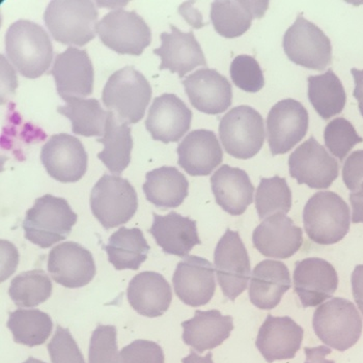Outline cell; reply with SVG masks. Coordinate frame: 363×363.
<instances>
[{
  "mask_svg": "<svg viewBox=\"0 0 363 363\" xmlns=\"http://www.w3.org/2000/svg\"><path fill=\"white\" fill-rule=\"evenodd\" d=\"M6 52L17 71L30 79L46 73L55 55L48 33L29 20H18L9 28Z\"/></svg>",
  "mask_w": 363,
  "mask_h": 363,
  "instance_id": "1",
  "label": "cell"
},
{
  "mask_svg": "<svg viewBox=\"0 0 363 363\" xmlns=\"http://www.w3.org/2000/svg\"><path fill=\"white\" fill-rule=\"evenodd\" d=\"M98 10L89 0H53L44 13V21L56 42L84 46L97 35Z\"/></svg>",
  "mask_w": 363,
  "mask_h": 363,
  "instance_id": "2",
  "label": "cell"
},
{
  "mask_svg": "<svg viewBox=\"0 0 363 363\" xmlns=\"http://www.w3.org/2000/svg\"><path fill=\"white\" fill-rule=\"evenodd\" d=\"M76 223L77 214L66 199L46 194L35 199L22 226L26 239L41 248H49L70 236Z\"/></svg>",
  "mask_w": 363,
  "mask_h": 363,
  "instance_id": "3",
  "label": "cell"
},
{
  "mask_svg": "<svg viewBox=\"0 0 363 363\" xmlns=\"http://www.w3.org/2000/svg\"><path fill=\"white\" fill-rule=\"evenodd\" d=\"M152 86L134 67H125L109 77L102 93L103 104L118 121L136 124L143 120L152 99Z\"/></svg>",
  "mask_w": 363,
  "mask_h": 363,
  "instance_id": "4",
  "label": "cell"
},
{
  "mask_svg": "<svg viewBox=\"0 0 363 363\" xmlns=\"http://www.w3.org/2000/svg\"><path fill=\"white\" fill-rule=\"evenodd\" d=\"M303 223L311 241L331 245L344 239L351 224L349 206L333 191H320L304 207Z\"/></svg>",
  "mask_w": 363,
  "mask_h": 363,
  "instance_id": "5",
  "label": "cell"
},
{
  "mask_svg": "<svg viewBox=\"0 0 363 363\" xmlns=\"http://www.w3.org/2000/svg\"><path fill=\"white\" fill-rule=\"evenodd\" d=\"M313 327L325 345L345 352L359 340L362 320L351 301L337 297L318 308L313 313Z\"/></svg>",
  "mask_w": 363,
  "mask_h": 363,
  "instance_id": "6",
  "label": "cell"
},
{
  "mask_svg": "<svg viewBox=\"0 0 363 363\" xmlns=\"http://www.w3.org/2000/svg\"><path fill=\"white\" fill-rule=\"evenodd\" d=\"M91 208L103 228H118L135 215L138 194L126 179L104 174L91 190Z\"/></svg>",
  "mask_w": 363,
  "mask_h": 363,
  "instance_id": "7",
  "label": "cell"
},
{
  "mask_svg": "<svg viewBox=\"0 0 363 363\" xmlns=\"http://www.w3.org/2000/svg\"><path fill=\"white\" fill-rule=\"evenodd\" d=\"M219 136L226 153L250 159L261 151L266 131L263 116L247 105L233 108L221 118Z\"/></svg>",
  "mask_w": 363,
  "mask_h": 363,
  "instance_id": "8",
  "label": "cell"
},
{
  "mask_svg": "<svg viewBox=\"0 0 363 363\" xmlns=\"http://www.w3.org/2000/svg\"><path fill=\"white\" fill-rule=\"evenodd\" d=\"M282 45L291 62L311 70L324 71L333 60L330 40L302 14L284 33Z\"/></svg>",
  "mask_w": 363,
  "mask_h": 363,
  "instance_id": "9",
  "label": "cell"
},
{
  "mask_svg": "<svg viewBox=\"0 0 363 363\" xmlns=\"http://www.w3.org/2000/svg\"><path fill=\"white\" fill-rule=\"evenodd\" d=\"M97 33L118 55H140L152 42L151 28L135 11H112L98 22Z\"/></svg>",
  "mask_w": 363,
  "mask_h": 363,
  "instance_id": "10",
  "label": "cell"
},
{
  "mask_svg": "<svg viewBox=\"0 0 363 363\" xmlns=\"http://www.w3.org/2000/svg\"><path fill=\"white\" fill-rule=\"evenodd\" d=\"M217 279L223 295L234 301L247 288L250 259L239 233L228 228L214 252Z\"/></svg>",
  "mask_w": 363,
  "mask_h": 363,
  "instance_id": "11",
  "label": "cell"
},
{
  "mask_svg": "<svg viewBox=\"0 0 363 363\" xmlns=\"http://www.w3.org/2000/svg\"><path fill=\"white\" fill-rule=\"evenodd\" d=\"M290 176L311 189H328L337 179L340 165L313 136L299 145L289 158Z\"/></svg>",
  "mask_w": 363,
  "mask_h": 363,
  "instance_id": "12",
  "label": "cell"
},
{
  "mask_svg": "<svg viewBox=\"0 0 363 363\" xmlns=\"http://www.w3.org/2000/svg\"><path fill=\"white\" fill-rule=\"evenodd\" d=\"M308 112L299 101L284 99L269 112L267 131L271 154H286L304 138L308 130Z\"/></svg>",
  "mask_w": 363,
  "mask_h": 363,
  "instance_id": "13",
  "label": "cell"
},
{
  "mask_svg": "<svg viewBox=\"0 0 363 363\" xmlns=\"http://www.w3.org/2000/svg\"><path fill=\"white\" fill-rule=\"evenodd\" d=\"M87 157L82 141L70 134L51 136L42 147L41 161L51 178L60 183L82 180L87 170Z\"/></svg>",
  "mask_w": 363,
  "mask_h": 363,
  "instance_id": "14",
  "label": "cell"
},
{
  "mask_svg": "<svg viewBox=\"0 0 363 363\" xmlns=\"http://www.w3.org/2000/svg\"><path fill=\"white\" fill-rule=\"evenodd\" d=\"M48 74L55 77L58 95L66 102L93 94L94 67L86 50L69 47L58 53Z\"/></svg>",
  "mask_w": 363,
  "mask_h": 363,
  "instance_id": "15",
  "label": "cell"
},
{
  "mask_svg": "<svg viewBox=\"0 0 363 363\" xmlns=\"http://www.w3.org/2000/svg\"><path fill=\"white\" fill-rule=\"evenodd\" d=\"M47 267L53 280L65 288H82L96 275L93 255L76 242H64L51 250Z\"/></svg>",
  "mask_w": 363,
  "mask_h": 363,
  "instance_id": "16",
  "label": "cell"
},
{
  "mask_svg": "<svg viewBox=\"0 0 363 363\" xmlns=\"http://www.w3.org/2000/svg\"><path fill=\"white\" fill-rule=\"evenodd\" d=\"M174 292L186 306L191 308L209 303L215 290V269L203 257L189 255L180 262L172 277Z\"/></svg>",
  "mask_w": 363,
  "mask_h": 363,
  "instance_id": "17",
  "label": "cell"
},
{
  "mask_svg": "<svg viewBox=\"0 0 363 363\" xmlns=\"http://www.w3.org/2000/svg\"><path fill=\"white\" fill-rule=\"evenodd\" d=\"M335 267L319 257L297 262L294 270V289L303 308H315L333 297L337 290Z\"/></svg>",
  "mask_w": 363,
  "mask_h": 363,
  "instance_id": "18",
  "label": "cell"
},
{
  "mask_svg": "<svg viewBox=\"0 0 363 363\" xmlns=\"http://www.w3.org/2000/svg\"><path fill=\"white\" fill-rule=\"evenodd\" d=\"M192 111L174 94H163L150 107L145 128L155 140L178 143L191 127Z\"/></svg>",
  "mask_w": 363,
  "mask_h": 363,
  "instance_id": "19",
  "label": "cell"
},
{
  "mask_svg": "<svg viewBox=\"0 0 363 363\" xmlns=\"http://www.w3.org/2000/svg\"><path fill=\"white\" fill-rule=\"evenodd\" d=\"M252 241L255 247L267 257L289 259L302 247L303 233L290 217L275 214L255 228Z\"/></svg>",
  "mask_w": 363,
  "mask_h": 363,
  "instance_id": "20",
  "label": "cell"
},
{
  "mask_svg": "<svg viewBox=\"0 0 363 363\" xmlns=\"http://www.w3.org/2000/svg\"><path fill=\"white\" fill-rule=\"evenodd\" d=\"M183 85L192 106L203 113L220 114L232 105V84L216 70H197L184 80Z\"/></svg>",
  "mask_w": 363,
  "mask_h": 363,
  "instance_id": "21",
  "label": "cell"
},
{
  "mask_svg": "<svg viewBox=\"0 0 363 363\" xmlns=\"http://www.w3.org/2000/svg\"><path fill=\"white\" fill-rule=\"evenodd\" d=\"M304 330L290 317L268 315L257 335L255 346L267 362L295 357L301 347Z\"/></svg>",
  "mask_w": 363,
  "mask_h": 363,
  "instance_id": "22",
  "label": "cell"
},
{
  "mask_svg": "<svg viewBox=\"0 0 363 363\" xmlns=\"http://www.w3.org/2000/svg\"><path fill=\"white\" fill-rule=\"evenodd\" d=\"M172 33H161V46L154 49L155 55L161 58L159 70H169L183 78L199 66H207L201 45L194 31L183 33L176 26H170Z\"/></svg>",
  "mask_w": 363,
  "mask_h": 363,
  "instance_id": "23",
  "label": "cell"
},
{
  "mask_svg": "<svg viewBox=\"0 0 363 363\" xmlns=\"http://www.w3.org/2000/svg\"><path fill=\"white\" fill-rule=\"evenodd\" d=\"M178 164L192 177H205L223 163V152L216 134L210 130H194L179 145Z\"/></svg>",
  "mask_w": 363,
  "mask_h": 363,
  "instance_id": "24",
  "label": "cell"
},
{
  "mask_svg": "<svg viewBox=\"0 0 363 363\" xmlns=\"http://www.w3.org/2000/svg\"><path fill=\"white\" fill-rule=\"evenodd\" d=\"M153 216L149 233L167 255L185 257L194 246L201 244L196 220L176 212H170L165 216L154 213Z\"/></svg>",
  "mask_w": 363,
  "mask_h": 363,
  "instance_id": "25",
  "label": "cell"
},
{
  "mask_svg": "<svg viewBox=\"0 0 363 363\" xmlns=\"http://www.w3.org/2000/svg\"><path fill=\"white\" fill-rule=\"evenodd\" d=\"M127 296L131 308L147 318L161 317L169 308L172 300L167 280L153 271L135 275L128 286Z\"/></svg>",
  "mask_w": 363,
  "mask_h": 363,
  "instance_id": "26",
  "label": "cell"
},
{
  "mask_svg": "<svg viewBox=\"0 0 363 363\" xmlns=\"http://www.w3.org/2000/svg\"><path fill=\"white\" fill-rule=\"evenodd\" d=\"M215 201L228 214H243L253 201V187L245 170L224 164L211 177Z\"/></svg>",
  "mask_w": 363,
  "mask_h": 363,
  "instance_id": "27",
  "label": "cell"
},
{
  "mask_svg": "<svg viewBox=\"0 0 363 363\" xmlns=\"http://www.w3.org/2000/svg\"><path fill=\"white\" fill-rule=\"evenodd\" d=\"M268 6L269 1L217 0L211 6V21L219 35L234 39L250 28L253 19L263 17Z\"/></svg>",
  "mask_w": 363,
  "mask_h": 363,
  "instance_id": "28",
  "label": "cell"
},
{
  "mask_svg": "<svg viewBox=\"0 0 363 363\" xmlns=\"http://www.w3.org/2000/svg\"><path fill=\"white\" fill-rule=\"evenodd\" d=\"M291 288L288 267L279 261L266 259L253 269L250 286V299L259 309L277 308L282 296Z\"/></svg>",
  "mask_w": 363,
  "mask_h": 363,
  "instance_id": "29",
  "label": "cell"
},
{
  "mask_svg": "<svg viewBox=\"0 0 363 363\" xmlns=\"http://www.w3.org/2000/svg\"><path fill=\"white\" fill-rule=\"evenodd\" d=\"M182 327L184 342L199 353H203L220 346L230 337L234 322L230 315H223L216 309L196 311L191 320L182 323Z\"/></svg>",
  "mask_w": 363,
  "mask_h": 363,
  "instance_id": "30",
  "label": "cell"
},
{
  "mask_svg": "<svg viewBox=\"0 0 363 363\" xmlns=\"http://www.w3.org/2000/svg\"><path fill=\"white\" fill-rule=\"evenodd\" d=\"M143 189L147 201L161 210L178 208L188 196L189 182L172 167L156 168L147 172Z\"/></svg>",
  "mask_w": 363,
  "mask_h": 363,
  "instance_id": "31",
  "label": "cell"
},
{
  "mask_svg": "<svg viewBox=\"0 0 363 363\" xmlns=\"http://www.w3.org/2000/svg\"><path fill=\"white\" fill-rule=\"evenodd\" d=\"M97 141L104 145L98 158L112 174H122L131 162L133 140L129 125L118 121L113 112L109 111L104 135Z\"/></svg>",
  "mask_w": 363,
  "mask_h": 363,
  "instance_id": "32",
  "label": "cell"
},
{
  "mask_svg": "<svg viewBox=\"0 0 363 363\" xmlns=\"http://www.w3.org/2000/svg\"><path fill=\"white\" fill-rule=\"evenodd\" d=\"M150 247L140 228H121L109 238L105 252L116 270H138L147 259Z\"/></svg>",
  "mask_w": 363,
  "mask_h": 363,
  "instance_id": "33",
  "label": "cell"
},
{
  "mask_svg": "<svg viewBox=\"0 0 363 363\" xmlns=\"http://www.w3.org/2000/svg\"><path fill=\"white\" fill-rule=\"evenodd\" d=\"M308 100L324 120L344 111L347 95L344 85L335 72L329 69L322 75L309 76Z\"/></svg>",
  "mask_w": 363,
  "mask_h": 363,
  "instance_id": "34",
  "label": "cell"
},
{
  "mask_svg": "<svg viewBox=\"0 0 363 363\" xmlns=\"http://www.w3.org/2000/svg\"><path fill=\"white\" fill-rule=\"evenodd\" d=\"M57 111L71 121L74 134L85 138L104 135L109 111H105L96 99H70Z\"/></svg>",
  "mask_w": 363,
  "mask_h": 363,
  "instance_id": "35",
  "label": "cell"
},
{
  "mask_svg": "<svg viewBox=\"0 0 363 363\" xmlns=\"http://www.w3.org/2000/svg\"><path fill=\"white\" fill-rule=\"evenodd\" d=\"M6 326L13 333L15 342L28 347L41 346L48 340L53 329L50 315L39 309H17L10 313Z\"/></svg>",
  "mask_w": 363,
  "mask_h": 363,
  "instance_id": "36",
  "label": "cell"
},
{
  "mask_svg": "<svg viewBox=\"0 0 363 363\" xmlns=\"http://www.w3.org/2000/svg\"><path fill=\"white\" fill-rule=\"evenodd\" d=\"M52 294V282L42 269L20 273L11 282L9 295L18 308H35Z\"/></svg>",
  "mask_w": 363,
  "mask_h": 363,
  "instance_id": "37",
  "label": "cell"
},
{
  "mask_svg": "<svg viewBox=\"0 0 363 363\" xmlns=\"http://www.w3.org/2000/svg\"><path fill=\"white\" fill-rule=\"evenodd\" d=\"M255 208L259 219L290 212L292 191L284 178L279 176L262 179L255 196Z\"/></svg>",
  "mask_w": 363,
  "mask_h": 363,
  "instance_id": "38",
  "label": "cell"
},
{
  "mask_svg": "<svg viewBox=\"0 0 363 363\" xmlns=\"http://www.w3.org/2000/svg\"><path fill=\"white\" fill-rule=\"evenodd\" d=\"M324 140L330 153L342 161L356 145L362 143L363 138L348 120L337 118L325 128Z\"/></svg>",
  "mask_w": 363,
  "mask_h": 363,
  "instance_id": "39",
  "label": "cell"
},
{
  "mask_svg": "<svg viewBox=\"0 0 363 363\" xmlns=\"http://www.w3.org/2000/svg\"><path fill=\"white\" fill-rule=\"evenodd\" d=\"M118 331L112 325H98L91 335L89 363H120Z\"/></svg>",
  "mask_w": 363,
  "mask_h": 363,
  "instance_id": "40",
  "label": "cell"
},
{
  "mask_svg": "<svg viewBox=\"0 0 363 363\" xmlns=\"http://www.w3.org/2000/svg\"><path fill=\"white\" fill-rule=\"evenodd\" d=\"M233 82L242 91L257 93L265 85L263 71L257 60L250 55H239L230 65Z\"/></svg>",
  "mask_w": 363,
  "mask_h": 363,
  "instance_id": "41",
  "label": "cell"
},
{
  "mask_svg": "<svg viewBox=\"0 0 363 363\" xmlns=\"http://www.w3.org/2000/svg\"><path fill=\"white\" fill-rule=\"evenodd\" d=\"M47 349L52 363H85L84 355L68 328L56 327Z\"/></svg>",
  "mask_w": 363,
  "mask_h": 363,
  "instance_id": "42",
  "label": "cell"
},
{
  "mask_svg": "<svg viewBox=\"0 0 363 363\" xmlns=\"http://www.w3.org/2000/svg\"><path fill=\"white\" fill-rule=\"evenodd\" d=\"M164 352L151 340H134L120 352V363H164Z\"/></svg>",
  "mask_w": 363,
  "mask_h": 363,
  "instance_id": "43",
  "label": "cell"
},
{
  "mask_svg": "<svg viewBox=\"0 0 363 363\" xmlns=\"http://www.w3.org/2000/svg\"><path fill=\"white\" fill-rule=\"evenodd\" d=\"M342 180L352 192L359 189L363 183V150L350 155L342 168Z\"/></svg>",
  "mask_w": 363,
  "mask_h": 363,
  "instance_id": "44",
  "label": "cell"
},
{
  "mask_svg": "<svg viewBox=\"0 0 363 363\" xmlns=\"http://www.w3.org/2000/svg\"><path fill=\"white\" fill-rule=\"evenodd\" d=\"M351 281L354 299L363 315V265L356 267Z\"/></svg>",
  "mask_w": 363,
  "mask_h": 363,
  "instance_id": "45",
  "label": "cell"
},
{
  "mask_svg": "<svg viewBox=\"0 0 363 363\" xmlns=\"http://www.w3.org/2000/svg\"><path fill=\"white\" fill-rule=\"evenodd\" d=\"M350 203H351L352 209H353L352 221H353V223H363V183L360 185L357 191L351 192Z\"/></svg>",
  "mask_w": 363,
  "mask_h": 363,
  "instance_id": "46",
  "label": "cell"
},
{
  "mask_svg": "<svg viewBox=\"0 0 363 363\" xmlns=\"http://www.w3.org/2000/svg\"><path fill=\"white\" fill-rule=\"evenodd\" d=\"M306 360L304 363H335L333 360L327 359V356L331 354V349L326 346L315 347V348H304Z\"/></svg>",
  "mask_w": 363,
  "mask_h": 363,
  "instance_id": "47",
  "label": "cell"
},
{
  "mask_svg": "<svg viewBox=\"0 0 363 363\" xmlns=\"http://www.w3.org/2000/svg\"><path fill=\"white\" fill-rule=\"evenodd\" d=\"M351 73L354 77V82H355L353 95L358 101V107H359V111L363 118V70L352 69Z\"/></svg>",
  "mask_w": 363,
  "mask_h": 363,
  "instance_id": "48",
  "label": "cell"
},
{
  "mask_svg": "<svg viewBox=\"0 0 363 363\" xmlns=\"http://www.w3.org/2000/svg\"><path fill=\"white\" fill-rule=\"evenodd\" d=\"M183 363H214L212 359V353H208L206 356H199L194 351L190 352L187 357L183 358Z\"/></svg>",
  "mask_w": 363,
  "mask_h": 363,
  "instance_id": "49",
  "label": "cell"
},
{
  "mask_svg": "<svg viewBox=\"0 0 363 363\" xmlns=\"http://www.w3.org/2000/svg\"><path fill=\"white\" fill-rule=\"evenodd\" d=\"M23 363H46L44 362H42V360L37 359V358L33 357H29L26 362H24Z\"/></svg>",
  "mask_w": 363,
  "mask_h": 363,
  "instance_id": "50",
  "label": "cell"
}]
</instances>
